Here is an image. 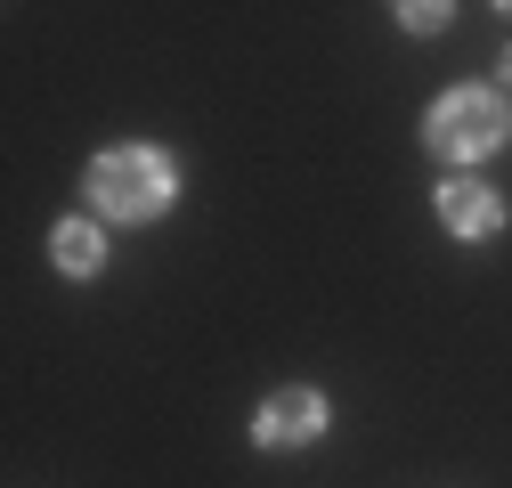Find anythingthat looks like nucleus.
Returning <instances> with one entry per match:
<instances>
[{
  "label": "nucleus",
  "instance_id": "39448f33",
  "mask_svg": "<svg viewBox=\"0 0 512 488\" xmlns=\"http://www.w3.org/2000/svg\"><path fill=\"white\" fill-rule=\"evenodd\" d=\"M49 253H57V269H66V277H98L106 236H98V220H66V228L49 236Z\"/></svg>",
  "mask_w": 512,
  "mask_h": 488
},
{
  "label": "nucleus",
  "instance_id": "20e7f679",
  "mask_svg": "<svg viewBox=\"0 0 512 488\" xmlns=\"http://www.w3.org/2000/svg\"><path fill=\"white\" fill-rule=\"evenodd\" d=\"M439 228L447 236H496L504 228V204L480 188V179H456V188H439Z\"/></svg>",
  "mask_w": 512,
  "mask_h": 488
},
{
  "label": "nucleus",
  "instance_id": "f03ea898",
  "mask_svg": "<svg viewBox=\"0 0 512 488\" xmlns=\"http://www.w3.org/2000/svg\"><path fill=\"white\" fill-rule=\"evenodd\" d=\"M504 139H512L504 90H456V98H439V106L423 114V147L447 155V163H480V155H496Z\"/></svg>",
  "mask_w": 512,
  "mask_h": 488
},
{
  "label": "nucleus",
  "instance_id": "7ed1b4c3",
  "mask_svg": "<svg viewBox=\"0 0 512 488\" xmlns=\"http://www.w3.org/2000/svg\"><path fill=\"white\" fill-rule=\"evenodd\" d=\"M317 432H326V399H317V391H277L261 415H252V440H261V448H301Z\"/></svg>",
  "mask_w": 512,
  "mask_h": 488
},
{
  "label": "nucleus",
  "instance_id": "f257e3e1",
  "mask_svg": "<svg viewBox=\"0 0 512 488\" xmlns=\"http://www.w3.org/2000/svg\"><path fill=\"white\" fill-rule=\"evenodd\" d=\"M171 188H179V171H171L163 147H114V155L90 163V204L114 212V220H155L171 204Z\"/></svg>",
  "mask_w": 512,
  "mask_h": 488
},
{
  "label": "nucleus",
  "instance_id": "423d86ee",
  "mask_svg": "<svg viewBox=\"0 0 512 488\" xmlns=\"http://www.w3.org/2000/svg\"><path fill=\"white\" fill-rule=\"evenodd\" d=\"M399 17H407V33H439L447 25V0H439V9H431V0H407Z\"/></svg>",
  "mask_w": 512,
  "mask_h": 488
}]
</instances>
